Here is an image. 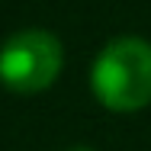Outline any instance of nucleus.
Segmentation results:
<instances>
[{"label": "nucleus", "mask_w": 151, "mask_h": 151, "mask_svg": "<svg viewBox=\"0 0 151 151\" xmlns=\"http://www.w3.org/2000/svg\"><path fill=\"white\" fill-rule=\"evenodd\" d=\"M96 100L113 113H135L151 103V42L138 35L113 39L90 68Z\"/></svg>", "instance_id": "1"}, {"label": "nucleus", "mask_w": 151, "mask_h": 151, "mask_svg": "<svg viewBox=\"0 0 151 151\" xmlns=\"http://www.w3.org/2000/svg\"><path fill=\"white\" fill-rule=\"evenodd\" d=\"M68 151H90V148H68Z\"/></svg>", "instance_id": "3"}, {"label": "nucleus", "mask_w": 151, "mask_h": 151, "mask_svg": "<svg viewBox=\"0 0 151 151\" xmlns=\"http://www.w3.org/2000/svg\"><path fill=\"white\" fill-rule=\"evenodd\" d=\"M61 42L45 29H23L0 48V81L16 93H39L52 87L61 71Z\"/></svg>", "instance_id": "2"}]
</instances>
